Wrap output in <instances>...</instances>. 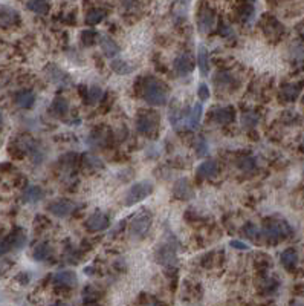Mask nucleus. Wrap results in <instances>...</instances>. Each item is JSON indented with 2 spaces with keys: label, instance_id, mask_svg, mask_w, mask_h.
Segmentation results:
<instances>
[{
  "label": "nucleus",
  "instance_id": "obj_31",
  "mask_svg": "<svg viewBox=\"0 0 304 306\" xmlns=\"http://www.w3.org/2000/svg\"><path fill=\"white\" fill-rule=\"evenodd\" d=\"M97 39H100V35H98L95 31H92V29L83 31V34H81V40H83V43L87 45V46L94 45V43L97 42Z\"/></svg>",
  "mask_w": 304,
  "mask_h": 306
},
{
  "label": "nucleus",
  "instance_id": "obj_12",
  "mask_svg": "<svg viewBox=\"0 0 304 306\" xmlns=\"http://www.w3.org/2000/svg\"><path fill=\"white\" fill-rule=\"evenodd\" d=\"M212 118L217 124H229L236 118V111L232 107H219V109L214 111Z\"/></svg>",
  "mask_w": 304,
  "mask_h": 306
},
{
  "label": "nucleus",
  "instance_id": "obj_29",
  "mask_svg": "<svg viewBox=\"0 0 304 306\" xmlns=\"http://www.w3.org/2000/svg\"><path fill=\"white\" fill-rule=\"evenodd\" d=\"M110 66H112V69L116 72V74H119V75H127V74H130V72L133 70V67L129 63L122 61V60H115V61H112Z\"/></svg>",
  "mask_w": 304,
  "mask_h": 306
},
{
  "label": "nucleus",
  "instance_id": "obj_24",
  "mask_svg": "<svg viewBox=\"0 0 304 306\" xmlns=\"http://www.w3.org/2000/svg\"><path fill=\"white\" fill-rule=\"evenodd\" d=\"M51 253H52V249H51L49 244L43 242V244H39L37 246L34 248V251H32V256H34V259L37 260V262H43V260L49 259Z\"/></svg>",
  "mask_w": 304,
  "mask_h": 306
},
{
  "label": "nucleus",
  "instance_id": "obj_23",
  "mask_svg": "<svg viewBox=\"0 0 304 306\" xmlns=\"http://www.w3.org/2000/svg\"><path fill=\"white\" fill-rule=\"evenodd\" d=\"M199 26H201L202 32H208L214 26V14L209 9H203L201 12V15H199Z\"/></svg>",
  "mask_w": 304,
  "mask_h": 306
},
{
  "label": "nucleus",
  "instance_id": "obj_35",
  "mask_svg": "<svg viewBox=\"0 0 304 306\" xmlns=\"http://www.w3.org/2000/svg\"><path fill=\"white\" fill-rule=\"evenodd\" d=\"M198 97H199L202 101H206V100L209 98V87H208L205 83H202V84L199 86V89H198Z\"/></svg>",
  "mask_w": 304,
  "mask_h": 306
},
{
  "label": "nucleus",
  "instance_id": "obj_6",
  "mask_svg": "<svg viewBox=\"0 0 304 306\" xmlns=\"http://www.w3.org/2000/svg\"><path fill=\"white\" fill-rule=\"evenodd\" d=\"M77 208V205L70 201H66V199H60V201H55V202H51L48 205V210L51 214L57 216V218H66L70 213Z\"/></svg>",
  "mask_w": 304,
  "mask_h": 306
},
{
  "label": "nucleus",
  "instance_id": "obj_32",
  "mask_svg": "<svg viewBox=\"0 0 304 306\" xmlns=\"http://www.w3.org/2000/svg\"><path fill=\"white\" fill-rule=\"evenodd\" d=\"M208 153V142L203 136H198L196 139V155L198 156H205Z\"/></svg>",
  "mask_w": 304,
  "mask_h": 306
},
{
  "label": "nucleus",
  "instance_id": "obj_38",
  "mask_svg": "<svg viewBox=\"0 0 304 306\" xmlns=\"http://www.w3.org/2000/svg\"><path fill=\"white\" fill-rule=\"evenodd\" d=\"M231 246L237 248V249H249V246L245 242H240V241H231Z\"/></svg>",
  "mask_w": 304,
  "mask_h": 306
},
{
  "label": "nucleus",
  "instance_id": "obj_27",
  "mask_svg": "<svg viewBox=\"0 0 304 306\" xmlns=\"http://www.w3.org/2000/svg\"><path fill=\"white\" fill-rule=\"evenodd\" d=\"M198 67L201 69L202 75H206L209 72V63H208V52L203 46H201L198 54Z\"/></svg>",
  "mask_w": 304,
  "mask_h": 306
},
{
  "label": "nucleus",
  "instance_id": "obj_36",
  "mask_svg": "<svg viewBox=\"0 0 304 306\" xmlns=\"http://www.w3.org/2000/svg\"><path fill=\"white\" fill-rule=\"evenodd\" d=\"M243 233H245V236H248V238H251V239H254L255 238V235H257V227L254 225V224H248L245 228H243Z\"/></svg>",
  "mask_w": 304,
  "mask_h": 306
},
{
  "label": "nucleus",
  "instance_id": "obj_1",
  "mask_svg": "<svg viewBox=\"0 0 304 306\" xmlns=\"http://www.w3.org/2000/svg\"><path fill=\"white\" fill-rule=\"evenodd\" d=\"M142 97L150 106H165L167 104V89L156 78H147L142 86Z\"/></svg>",
  "mask_w": 304,
  "mask_h": 306
},
{
  "label": "nucleus",
  "instance_id": "obj_26",
  "mask_svg": "<svg viewBox=\"0 0 304 306\" xmlns=\"http://www.w3.org/2000/svg\"><path fill=\"white\" fill-rule=\"evenodd\" d=\"M300 92H301V84H286V86L283 87V91H281L283 97L288 100V101L297 100V97L300 95Z\"/></svg>",
  "mask_w": 304,
  "mask_h": 306
},
{
  "label": "nucleus",
  "instance_id": "obj_10",
  "mask_svg": "<svg viewBox=\"0 0 304 306\" xmlns=\"http://www.w3.org/2000/svg\"><path fill=\"white\" fill-rule=\"evenodd\" d=\"M46 74H48V78L52 81V83H55L58 86H66L70 83V78L69 75L66 74L64 70H61L60 67H57L55 64H51L46 67Z\"/></svg>",
  "mask_w": 304,
  "mask_h": 306
},
{
  "label": "nucleus",
  "instance_id": "obj_17",
  "mask_svg": "<svg viewBox=\"0 0 304 306\" xmlns=\"http://www.w3.org/2000/svg\"><path fill=\"white\" fill-rule=\"evenodd\" d=\"M100 43H101V49H102L105 57L113 59L115 56H118V54H119V46H118L116 42L112 40L110 37H101V39H100Z\"/></svg>",
  "mask_w": 304,
  "mask_h": 306
},
{
  "label": "nucleus",
  "instance_id": "obj_39",
  "mask_svg": "<svg viewBox=\"0 0 304 306\" xmlns=\"http://www.w3.org/2000/svg\"><path fill=\"white\" fill-rule=\"evenodd\" d=\"M3 124V117H2V114H0V125Z\"/></svg>",
  "mask_w": 304,
  "mask_h": 306
},
{
  "label": "nucleus",
  "instance_id": "obj_20",
  "mask_svg": "<svg viewBox=\"0 0 304 306\" xmlns=\"http://www.w3.org/2000/svg\"><path fill=\"white\" fill-rule=\"evenodd\" d=\"M26 235H25V231L22 228H15L12 233H11V236H9V242H11V246L15 248V249H22L25 245H26Z\"/></svg>",
  "mask_w": 304,
  "mask_h": 306
},
{
  "label": "nucleus",
  "instance_id": "obj_4",
  "mask_svg": "<svg viewBox=\"0 0 304 306\" xmlns=\"http://www.w3.org/2000/svg\"><path fill=\"white\" fill-rule=\"evenodd\" d=\"M152 227V214L149 211H141L138 216H135L130 224V235L136 239L144 238Z\"/></svg>",
  "mask_w": 304,
  "mask_h": 306
},
{
  "label": "nucleus",
  "instance_id": "obj_30",
  "mask_svg": "<svg viewBox=\"0 0 304 306\" xmlns=\"http://www.w3.org/2000/svg\"><path fill=\"white\" fill-rule=\"evenodd\" d=\"M101 98H102V89L100 86H92L89 91H86V101L89 100L91 104L98 103Z\"/></svg>",
  "mask_w": 304,
  "mask_h": 306
},
{
  "label": "nucleus",
  "instance_id": "obj_7",
  "mask_svg": "<svg viewBox=\"0 0 304 306\" xmlns=\"http://www.w3.org/2000/svg\"><path fill=\"white\" fill-rule=\"evenodd\" d=\"M157 125V120L154 115L150 114H142L136 120V130L142 135H149L152 133Z\"/></svg>",
  "mask_w": 304,
  "mask_h": 306
},
{
  "label": "nucleus",
  "instance_id": "obj_5",
  "mask_svg": "<svg viewBox=\"0 0 304 306\" xmlns=\"http://www.w3.org/2000/svg\"><path fill=\"white\" fill-rule=\"evenodd\" d=\"M156 259L160 265H164V266H173L177 263L176 249L173 248L171 241H168L167 244L159 245V248L156 251Z\"/></svg>",
  "mask_w": 304,
  "mask_h": 306
},
{
  "label": "nucleus",
  "instance_id": "obj_37",
  "mask_svg": "<svg viewBox=\"0 0 304 306\" xmlns=\"http://www.w3.org/2000/svg\"><path fill=\"white\" fill-rule=\"evenodd\" d=\"M11 242H9V238L8 239H0V254H5L11 249Z\"/></svg>",
  "mask_w": 304,
  "mask_h": 306
},
{
  "label": "nucleus",
  "instance_id": "obj_22",
  "mask_svg": "<svg viewBox=\"0 0 304 306\" xmlns=\"http://www.w3.org/2000/svg\"><path fill=\"white\" fill-rule=\"evenodd\" d=\"M26 8L35 14H40L45 15L49 12V2L48 0H28Z\"/></svg>",
  "mask_w": 304,
  "mask_h": 306
},
{
  "label": "nucleus",
  "instance_id": "obj_9",
  "mask_svg": "<svg viewBox=\"0 0 304 306\" xmlns=\"http://www.w3.org/2000/svg\"><path fill=\"white\" fill-rule=\"evenodd\" d=\"M173 66H174V70L177 72L179 75H188L190 72L194 69V61L188 54H181L179 57H176Z\"/></svg>",
  "mask_w": 304,
  "mask_h": 306
},
{
  "label": "nucleus",
  "instance_id": "obj_21",
  "mask_svg": "<svg viewBox=\"0 0 304 306\" xmlns=\"http://www.w3.org/2000/svg\"><path fill=\"white\" fill-rule=\"evenodd\" d=\"M281 263L286 269H294L298 263V254L295 249H286L281 253Z\"/></svg>",
  "mask_w": 304,
  "mask_h": 306
},
{
  "label": "nucleus",
  "instance_id": "obj_11",
  "mask_svg": "<svg viewBox=\"0 0 304 306\" xmlns=\"http://www.w3.org/2000/svg\"><path fill=\"white\" fill-rule=\"evenodd\" d=\"M173 193L177 199H190V197H193V188L188 183V179H185V178L179 179V181L174 184Z\"/></svg>",
  "mask_w": 304,
  "mask_h": 306
},
{
  "label": "nucleus",
  "instance_id": "obj_18",
  "mask_svg": "<svg viewBox=\"0 0 304 306\" xmlns=\"http://www.w3.org/2000/svg\"><path fill=\"white\" fill-rule=\"evenodd\" d=\"M15 103L19 107H22V109H29V107H32L35 103V95L31 91H22L15 95Z\"/></svg>",
  "mask_w": 304,
  "mask_h": 306
},
{
  "label": "nucleus",
  "instance_id": "obj_2",
  "mask_svg": "<svg viewBox=\"0 0 304 306\" xmlns=\"http://www.w3.org/2000/svg\"><path fill=\"white\" fill-rule=\"evenodd\" d=\"M153 191V183L152 181H139L136 184H133L127 194H126V205H135L141 201H144L149 194H152Z\"/></svg>",
  "mask_w": 304,
  "mask_h": 306
},
{
  "label": "nucleus",
  "instance_id": "obj_16",
  "mask_svg": "<svg viewBox=\"0 0 304 306\" xmlns=\"http://www.w3.org/2000/svg\"><path fill=\"white\" fill-rule=\"evenodd\" d=\"M49 111L53 117H64L69 112V103L66 98L63 97H57L55 100L52 101Z\"/></svg>",
  "mask_w": 304,
  "mask_h": 306
},
{
  "label": "nucleus",
  "instance_id": "obj_8",
  "mask_svg": "<svg viewBox=\"0 0 304 306\" xmlns=\"http://www.w3.org/2000/svg\"><path fill=\"white\" fill-rule=\"evenodd\" d=\"M109 224L110 222H109V218H107V214L97 211L92 216H89V219L86 222V228L89 231H102L109 227Z\"/></svg>",
  "mask_w": 304,
  "mask_h": 306
},
{
  "label": "nucleus",
  "instance_id": "obj_3",
  "mask_svg": "<svg viewBox=\"0 0 304 306\" xmlns=\"http://www.w3.org/2000/svg\"><path fill=\"white\" fill-rule=\"evenodd\" d=\"M291 233H292V228L284 221H269L264 224V228H263V236L269 241H278L280 238L289 236Z\"/></svg>",
  "mask_w": 304,
  "mask_h": 306
},
{
  "label": "nucleus",
  "instance_id": "obj_15",
  "mask_svg": "<svg viewBox=\"0 0 304 306\" xmlns=\"http://www.w3.org/2000/svg\"><path fill=\"white\" fill-rule=\"evenodd\" d=\"M45 196V191L42 187L39 185H29L25 191H23V202L28 204H34V202H39L42 197Z\"/></svg>",
  "mask_w": 304,
  "mask_h": 306
},
{
  "label": "nucleus",
  "instance_id": "obj_19",
  "mask_svg": "<svg viewBox=\"0 0 304 306\" xmlns=\"http://www.w3.org/2000/svg\"><path fill=\"white\" fill-rule=\"evenodd\" d=\"M17 20H19V15H17V12L14 9L0 8V26L2 28H8Z\"/></svg>",
  "mask_w": 304,
  "mask_h": 306
},
{
  "label": "nucleus",
  "instance_id": "obj_28",
  "mask_svg": "<svg viewBox=\"0 0 304 306\" xmlns=\"http://www.w3.org/2000/svg\"><path fill=\"white\" fill-rule=\"evenodd\" d=\"M104 17H105V12L102 9H92L86 15V23L87 25H97L101 20H104Z\"/></svg>",
  "mask_w": 304,
  "mask_h": 306
},
{
  "label": "nucleus",
  "instance_id": "obj_25",
  "mask_svg": "<svg viewBox=\"0 0 304 306\" xmlns=\"http://www.w3.org/2000/svg\"><path fill=\"white\" fill-rule=\"evenodd\" d=\"M202 104H194L193 109L190 112V117H188V125L190 129H198V125L201 122V118H202Z\"/></svg>",
  "mask_w": 304,
  "mask_h": 306
},
{
  "label": "nucleus",
  "instance_id": "obj_13",
  "mask_svg": "<svg viewBox=\"0 0 304 306\" xmlns=\"http://www.w3.org/2000/svg\"><path fill=\"white\" fill-rule=\"evenodd\" d=\"M219 172V166L216 161H203V163L198 167V176L202 178V179H208V178H212L216 176Z\"/></svg>",
  "mask_w": 304,
  "mask_h": 306
},
{
  "label": "nucleus",
  "instance_id": "obj_33",
  "mask_svg": "<svg viewBox=\"0 0 304 306\" xmlns=\"http://www.w3.org/2000/svg\"><path fill=\"white\" fill-rule=\"evenodd\" d=\"M239 167L243 172H249V170L255 169V161H254V158H243L239 161Z\"/></svg>",
  "mask_w": 304,
  "mask_h": 306
},
{
  "label": "nucleus",
  "instance_id": "obj_34",
  "mask_svg": "<svg viewBox=\"0 0 304 306\" xmlns=\"http://www.w3.org/2000/svg\"><path fill=\"white\" fill-rule=\"evenodd\" d=\"M258 121L257 115L254 114H245L243 118H242V124H243V127H253V125H255Z\"/></svg>",
  "mask_w": 304,
  "mask_h": 306
},
{
  "label": "nucleus",
  "instance_id": "obj_14",
  "mask_svg": "<svg viewBox=\"0 0 304 306\" xmlns=\"http://www.w3.org/2000/svg\"><path fill=\"white\" fill-rule=\"evenodd\" d=\"M52 282L58 286H74L77 283V274L74 271H58Z\"/></svg>",
  "mask_w": 304,
  "mask_h": 306
}]
</instances>
